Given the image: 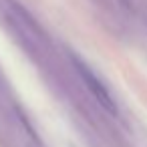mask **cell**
Returning <instances> with one entry per match:
<instances>
[{
  "label": "cell",
  "mask_w": 147,
  "mask_h": 147,
  "mask_svg": "<svg viewBox=\"0 0 147 147\" xmlns=\"http://www.w3.org/2000/svg\"><path fill=\"white\" fill-rule=\"evenodd\" d=\"M73 59V65H75V69H77V73H79V77L83 79V83L87 85V89L91 91V95L97 99V103H101V107H105L109 113H117V107H115V101H113V97H111V93L105 89V85L93 75V71L85 65V63H81L75 55L71 57Z\"/></svg>",
  "instance_id": "obj_1"
}]
</instances>
